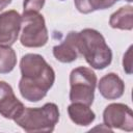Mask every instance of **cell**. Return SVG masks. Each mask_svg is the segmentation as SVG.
<instances>
[{
    "label": "cell",
    "mask_w": 133,
    "mask_h": 133,
    "mask_svg": "<svg viewBox=\"0 0 133 133\" xmlns=\"http://www.w3.org/2000/svg\"><path fill=\"white\" fill-rule=\"evenodd\" d=\"M17 64V55L10 47L0 46V74L10 73Z\"/></svg>",
    "instance_id": "5bb4252c"
},
{
    "label": "cell",
    "mask_w": 133,
    "mask_h": 133,
    "mask_svg": "<svg viewBox=\"0 0 133 133\" xmlns=\"http://www.w3.org/2000/svg\"><path fill=\"white\" fill-rule=\"evenodd\" d=\"M10 3H11V0H0V11Z\"/></svg>",
    "instance_id": "e0dca14e"
},
{
    "label": "cell",
    "mask_w": 133,
    "mask_h": 133,
    "mask_svg": "<svg viewBox=\"0 0 133 133\" xmlns=\"http://www.w3.org/2000/svg\"><path fill=\"white\" fill-rule=\"evenodd\" d=\"M26 132H52L59 121V109L54 103L42 107H27L14 119Z\"/></svg>",
    "instance_id": "3957f363"
},
{
    "label": "cell",
    "mask_w": 133,
    "mask_h": 133,
    "mask_svg": "<svg viewBox=\"0 0 133 133\" xmlns=\"http://www.w3.org/2000/svg\"><path fill=\"white\" fill-rule=\"evenodd\" d=\"M132 49L133 47L130 46L127 52L123 56V69L125 73L128 75L132 74Z\"/></svg>",
    "instance_id": "2e32d148"
},
{
    "label": "cell",
    "mask_w": 133,
    "mask_h": 133,
    "mask_svg": "<svg viewBox=\"0 0 133 133\" xmlns=\"http://www.w3.org/2000/svg\"><path fill=\"white\" fill-rule=\"evenodd\" d=\"M78 52L86 62L96 70H104L112 61V51L102 33L96 29L85 28L78 32Z\"/></svg>",
    "instance_id": "7a4b0ae2"
},
{
    "label": "cell",
    "mask_w": 133,
    "mask_h": 133,
    "mask_svg": "<svg viewBox=\"0 0 133 133\" xmlns=\"http://www.w3.org/2000/svg\"><path fill=\"white\" fill-rule=\"evenodd\" d=\"M104 125L110 129L133 131V113L131 108L123 103H112L103 111Z\"/></svg>",
    "instance_id": "8992f818"
},
{
    "label": "cell",
    "mask_w": 133,
    "mask_h": 133,
    "mask_svg": "<svg viewBox=\"0 0 133 133\" xmlns=\"http://www.w3.org/2000/svg\"><path fill=\"white\" fill-rule=\"evenodd\" d=\"M109 25L114 29L132 30L133 29V7L126 5L114 11L109 19Z\"/></svg>",
    "instance_id": "7c38bea8"
},
{
    "label": "cell",
    "mask_w": 133,
    "mask_h": 133,
    "mask_svg": "<svg viewBox=\"0 0 133 133\" xmlns=\"http://www.w3.org/2000/svg\"><path fill=\"white\" fill-rule=\"evenodd\" d=\"M68 113L74 124L83 127L90 125L96 118V114L89 106L82 103H72L69 105Z\"/></svg>",
    "instance_id": "8fae6325"
},
{
    "label": "cell",
    "mask_w": 133,
    "mask_h": 133,
    "mask_svg": "<svg viewBox=\"0 0 133 133\" xmlns=\"http://www.w3.org/2000/svg\"><path fill=\"white\" fill-rule=\"evenodd\" d=\"M46 0H24L23 12H38L45 5Z\"/></svg>",
    "instance_id": "9a60e30c"
},
{
    "label": "cell",
    "mask_w": 133,
    "mask_h": 133,
    "mask_svg": "<svg viewBox=\"0 0 133 133\" xmlns=\"http://www.w3.org/2000/svg\"><path fill=\"white\" fill-rule=\"evenodd\" d=\"M20 71L19 90L22 98L29 102L44 99L55 82L54 70L39 54H25L20 61Z\"/></svg>",
    "instance_id": "6da1fadb"
},
{
    "label": "cell",
    "mask_w": 133,
    "mask_h": 133,
    "mask_svg": "<svg viewBox=\"0 0 133 133\" xmlns=\"http://www.w3.org/2000/svg\"><path fill=\"white\" fill-rule=\"evenodd\" d=\"M116 0H74L77 10L81 14H90L96 10L106 9L115 4Z\"/></svg>",
    "instance_id": "4fadbf2b"
},
{
    "label": "cell",
    "mask_w": 133,
    "mask_h": 133,
    "mask_svg": "<svg viewBox=\"0 0 133 133\" xmlns=\"http://www.w3.org/2000/svg\"><path fill=\"white\" fill-rule=\"evenodd\" d=\"M60 1H64V0H60Z\"/></svg>",
    "instance_id": "d6986e66"
},
{
    "label": "cell",
    "mask_w": 133,
    "mask_h": 133,
    "mask_svg": "<svg viewBox=\"0 0 133 133\" xmlns=\"http://www.w3.org/2000/svg\"><path fill=\"white\" fill-rule=\"evenodd\" d=\"M97 75L86 66H78L70 74V101L90 106L95 99Z\"/></svg>",
    "instance_id": "277c9868"
},
{
    "label": "cell",
    "mask_w": 133,
    "mask_h": 133,
    "mask_svg": "<svg viewBox=\"0 0 133 133\" xmlns=\"http://www.w3.org/2000/svg\"><path fill=\"white\" fill-rule=\"evenodd\" d=\"M22 26V16L17 10L0 14V46L10 47L18 39Z\"/></svg>",
    "instance_id": "52a82bcc"
},
{
    "label": "cell",
    "mask_w": 133,
    "mask_h": 133,
    "mask_svg": "<svg viewBox=\"0 0 133 133\" xmlns=\"http://www.w3.org/2000/svg\"><path fill=\"white\" fill-rule=\"evenodd\" d=\"M116 1H118V0H116ZM125 1H127V2H132L133 0H125Z\"/></svg>",
    "instance_id": "ac0fdd59"
},
{
    "label": "cell",
    "mask_w": 133,
    "mask_h": 133,
    "mask_svg": "<svg viewBox=\"0 0 133 133\" xmlns=\"http://www.w3.org/2000/svg\"><path fill=\"white\" fill-rule=\"evenodd\" d=\"M77 37V31H70L61 44L53 47V55L58 61L62 63H71L77 59L79 53Z\"/></svg>",
    "instance_id": "9c48e42d"
},
{
    "label": "cell",
    "mask_w": 133,
    "mask_h": 133,
    "mask_svg": "<svg viewBox=\"0 0 133 133\" xmlns=\"http://www.w3.org/2000/svg\"><path fill=\"white\" fill-rule=\"evenodd\" d=\"M98 89L103 98L107 100H115L124 95L125 83L115 73H108L100 79Z\"/></svg>",
    "instance_id": "30bf717a"
},
{
    "label": "cell",
    "mask_w": 133,
    "mask_h": 133,
    "mask_svg": "<svg viewBox=\"0 0 133 133\" xmlns=\"http://www.w3.org/2000/svg\"><path fill=\"white\" fill-rule=\"evenodd\" d=\"M20 42L26 48H39L49 39L44 17L38 12H23Z\"/></svg>",
    "instance_id": "5b68a950"
},
{
    "label": "cell",
    "mask_w": 133,
    "mask_h": 133,
    "mask_svg": "<svg viewBox=\"0 0 133 133\" xmlns=\"http://www.w3.org/2000/svg\"><path fill=\"white\" fill-rule=\"evenodd\" d=\"M24 105L16 97L12 87L5 81H0V114L8 119H15L24 109Z\"/></svg>",
    "instance_id": "ba28073f"
}]
</instances>
